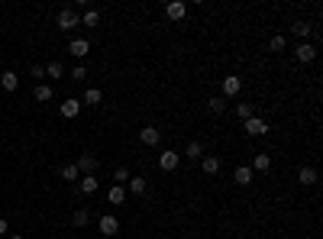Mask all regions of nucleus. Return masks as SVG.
I'll use <instances>...</instances> for the list:
<instances>
[{"mask_svg": "<svg viewBox=\"0 0 323 239\" xmlns=\"http://www.w3.org/2000/svg\"><path fill=\"white\" fill-rule=\"evenodd\" d=\"M74 26H81V16L71 10V6H61V10H58V29L61 32H71Z\"/></svg>", "mask_w": 323, "mask_h": 239, "instance_id": "f257e3e1", "label": "nucleus"}, {"mask_svg": "<svg viewBox=\"0 0 323 239\" xmlns=\"http://www.w3.org/2000/svg\"><path fill=\"white\" fill-rule=\"evenodd\" d=\"M239 91H243V78H236V74H226L223 84H220V97L230 100V97H236Z\"/></svg>", "mask_w": 323, "mask_h": 239, "instance_id": "f03ea898", "label": "nucleus"}, {"mask_svg": "<svg viewBox=\"0 0 323 239\" xmlns=\"http://www.w3.org/2000/svg\"><path fill=\"white\" fill-rule=\"evenodd\" d=\"M178 165H181V155H178L175 149H165V152L159 155V168L162 172H175Z\"/></svg>", "mask_w": 323, "mask_h": 239, "instance_id": "7ed1b4c3", "label": "nucleus"}, {"mask_svg": "<svg viewBox=\"0 0 323 239\" xmlns=\"http://www.w3.org/2000/svg\"><path fill=\"white\" fill-rule=\"evenodd\" d=\"M294 58H298L301 65H307V61H314V58H317V45H314V42H301L298 49H294Z\"/></svg>", "mask_w": 323, "mask_h": 239, "instance_id": "20e7f679", "label": "nucleus"}, {"mask_svg": "<svg viewBox=\"0 0 323 239\" xmlns=\"http://www.w3.org/2000/svg\"><path fill=\"white\" fill-rule=\"evenodd\" d=\"M74 165H78V172H81V175H94V172H97V155L84 152L78 162H74Z\"/></svg>", "mask_w": 323, "mask_h": 239, "instance_id": "39448f33", "label": "nucleus"}, {"mask_svg": "<svg viewBox=\"0 0 323 239\" xmlns=\"http://www.w3.org/2000/svg\"><path fill=\"white\" fill-rule=\"evenodd\" d=\"M139 142L152 149V146H159V142H162V133L155 126H146V129H139Z\"/></svg>", "mask_w": 323, "mask_h": 239, "instance_id": "423d86ee", "label": "nucleus"}, {"mask_svg": "<svg viewBox=\"0 0 323 239\" xmlns=\"http://www.w3.org/2000/svg\"><path fill=\"white\" fill-rule=\"evenodd\" d=\"M97 227H100V233H104V236H116V233H120V220H116L113 214L100 217V223H97Z\"/></svg>", "mask_w": 323, "mask_h": 239, "instance_id": "0eeeda50", "label": "nucleus"}, {"mask_svg": "<svg viewBox=\"0 0 323 239\" xmlns=\"http://www.w3.org/2000/svg\"><path fill=\"white\" fill-rule=\"evenodd\" d=\"M165 16H168V19H175V23H178V19H184V16H188V6H184L181 0H171V3L165 6Z\"/></svg>", "mask_w": 323, "mask_h": 239, "instance_id": "6e6552de", "label": "nucleus"}, {"mask_svg": "<svg viewBox=\"0 0 323 239\" xmlns=\"http://www.w3.org/2000/svg\"><path fill=\"white\" fill-rule=\"evenodd\" d=\"M298 181L304 184V188H314V184H317V168H314V165H301Z\"/></svg>", "mask_w": 323, "mask_h": 239, "instance_id": "1a4fd4ad", "label": "nucleus"}, {"mask_svg": "<svg viewBox=\"0 0 323 239\" xmlns=\"http://www.w3.org/2000/svg\"><path fill=\"white\" fill-rule=\"evenodd\" d=\"M68 52H71L74 58H84L87 52H91V42H87V39H71V42H68Z\"/></svg>", "mask_w": 323, "mask_h": 239, "instance_id": "9d476101", "label": "nucleus"}, {"mask_svg": "<svg viewBox=\"0 0 323 239\" xmlns=\"http://www.w3.org/2000/svg\"><path fill=\"white\" fill-rule=\"evenodd\" d=\"M58 110H61V117H65V120H74V117H78V113H81V100H74V97H68V100H65V104H61V107H58Z\"/></svg>", "mask_w": 323, "mask_h": 239, "instance_id": "9b49d317", "label": "nucleus"}, {"mask_svg": "<svg viewBox=\"0 0 323 239\" xmlns=\"http://www.w3.org/2000/svg\"><path fill=\"white\" fill-rule=\"evenodd\" d=\"M246 133H249V136H265V133H269V126H265V120L249 117V120H246Z\"/></svg>", "mask_w": 323, "mask_h": 239, "instance_id": "f8f14e48", "label": "nucleus"}, {"mask_svg": "<svg viewBox=\"0 0 323 239\" xmlns=\"http://www.w3.org/2000/svg\"><path fill=\"white\" fill-rule=\"evenodd\" d=\"M233 181H236L239 188H246V184H252V168H249V165H239L236 172H233Z\"/></svg>", "mask_w": 323, "mask_h": 239, "instance_id": "ddd939ff", "label": "nucleus"}, {"mask_svg": "<svg viewBox=\"0 0 323 239\" xmlns=\"http://www.w3.org/2000/svg\"><path fill=\"white\" fill-rule=\"evenodd\" d=\"M184 159H194V162H201L204 159V146L197 139H191L188 146H184Z\"/></svg>", "mask_w": 323, "mask_h": 239, "instance_id": "4468645a", "label": "nucleus"}, {"mask_svg": "<svg viewBox=\"0 0 323 239\" xmlns=\"http://www.w3.org/2000/svg\"><path fill=\"white\" fill-rule=\"evenodd\" d=\"M249 168H252V172H269V168H272V155L269 152H259L256 159H252Z\"/></svg>", "mask_w": 323, "mask_h": 239, "instance_id": "2eb2a0df", "label": "nucleus"}, {"mask_svg": "<svg viewBox=\"0 0 323 239\" xmlns=\"http://www.w3.org/2000/svg\"><path fill=\"white\" fill-rule=\"evenodd\" d=\"M201 172L204 175H217L220 172V159H217V155H204V159H201Z\"/></svg>", "mask_w": 323, "mask_h": 239, "instance_id": "dca6fc26", "label": "nucleus"}, {"mask_svg": "<svg viewBox=\"0 0 323 239\" xmlns=\"http://www.w3.org/2000/svg\"><path fill=\"white\" fill-rule=\"evenodd\" d=\"M0 84H3V91H16L19 87V74L16 71H3L0 74Z\"/></svg>", "mask_w": 323, "mask_h": 239, "instance_id": "f3484780", "label": "nucleus"}, {"mask_svg": "<svg viewBox=\"0 0 323 239\" xmlns=\"http://www.w3.org/2000/svg\"><path fill=\"white\" fill-rule=\"evenodd\" d=\"M78 188H81V194H97V175H84Z\"/></svg>", "mask_w": 323, "mask_h": 239, "instance_id": "a211bd4d", "label": "nucleus"}, {"mask_svg": "<svg viewBox=\"0 0 323 239\" xmlns=\"http://www.w3.org/2000/svg\"><path fill=\"white\" fill-rule=\"evenodd\" d=\"M291 32H294V36L301 39V42H304V39H307V36H311V32H314V26H311V23H304V19H298V23L291 26Z\"/></svg>", "mask_w": 323, "mask_h": 239, "instance_id": "6ab92c4d", "label": "nucleus"}, {"mask_svg": "<svg viewBox=\"0 0 323 239\" xmlns=\"http://www.w3.org/2000/svg\"><path fill=\"white\" fill-rule=\"evenodd\" d=\"M126 184H129V191H133V194H139V197L149 191V178H129Z\"/></svg>", "mask_w": 323, "mask_h": 239, "instance_id": "aec40b11", "label": "nucleus"}, {"mask_svg": "<svg viewBox=\"0 0 323 239\" xmlns=\"http://www.w3.org/2000/svg\"><path fill=\"white\" fill-rule=\"evenodd\" d=\"M123 197H126V191H123V188H120V184H113V188H110V191H107V201H110V204H113V207H120V204H123Z\"/></svg>", "mask_w": 323, "mask_h": 239, "instance_id": "412c9836", "label": "nucleus"}, {"mask_svg": "<svg viewBox=\"0 0 323 239\" xmlns=\"http://www.w3.org/2000/svg\"><path fill=\"white\" fill-rule=\"evenodd\" d=\"M32 97H36L39 104H45V100H52V87L49 84H36L32 87Z\"/></svg>", "mask_w": 323, "mask_h": 239, "instance_id": "4be33fe9", "label": "nucleus"}, {"mask_svg": "<svg viewBox=\"0 0 323 239\" xmlns=\"http://www.w3.org/2000/svg\"><path fill=\"white\" fill-rule=\"evenodd\" d=\"M87 220H91V214H87L84 207H78V210H74V214H71V223H74V227H78V230H84V227H87Z\"/></svg>", "mask_w": 323, "mask_h": 239, "instance_id": "5701e85b", "label": "nucleus"}, {"mask_svg": "<svg viewBox=\"0 0 323 239\" xmlns=\"http://www.w3.org/2000/svg\"><path fill=\"white\" fill-rule=\"evenodd\" d=\"M207 107H210V113H214V117H220V113L226 110V100L217 94V97H210V100H207Z\"/></svg>", "mask_w": 323, "mask_h": 239, "instance_id": "b1692460", "label": "nucleus"}, {"mask_svg": "<svg viewBox=\"0 0 323 239\" xmlns=\"http://www.w3.org/2000/svg\"><path fill=\"white\" fill-rule=\"evenodd\" d=\"M100 100H104V94H100V91H97V87H87V91H84V104H91V107H97V104H100Z\"/></svg>", "mask_w": 323, "mask_h": 239, "instance_id": "393cba45", "label": "nucleus"}, {"mask_svg": "<svg viewBox=\"0 0 323 239\" xmlns=\"http://www.w3.org/2000/svg\"><path fill=\"white\" fill-rule=\"evenodd\" d=\"M61 178H65V181H78L81 178L78 165H74V162H71V165H65V168H61Z\"/></svg>", "mask_w": 323, "mask_h": 239, "instance_id": "a878e982", "label": "nucleus"}, {"mask_svg": "<svg viewBox=\"0 0 323 239\" xmlns=\"http://www.w3.org/2000/svg\"><path fill=\"white\" fill-rule=\"evenodd\" d=\"M45 74H49V78H61V74H65V65H61V61H49Z\"/></svg>", "mask_w": 323, "mask_h": 239, "instance_id": "bb28decb", "label": "nucleus"}, {"mask_svg": "<svg viewBox=\"0 0 323 239\" xmlns=\"http://www.w3.org/2000/svg\"><path fill=\"white\" fill-rule=\"evenodd\" d=\"M81 23H84V26H97L100 23V13L97 10H87L84 16H81Z\"/></svg>", "mask_w": 323, "mask_h": 239, "instance_id": "cd10ccee", "label": "nucleus"}, {"mask_svg": "<svg viewBox=\"0 0 323 239\" xmlns=\"http://www.w3.org/2000/svg\"><path fill=\"white\" fill-rule=\"evenodd\" d=\"M129 178H133V175H129V168H116V172H113V181L120 184V188H123V184H126Z\"/></svg>", "mask_w": 323, "mask_h": 239, "instance_id": "c85d7f7f", "label": "nucleus"}, {"mask_svg": "<svg viewBox=\"0 0 323 239\" xmlns=\"http://www.w3.org/2000/svg\"><path fill=\"white\" fill-rule=\"evenodd\" d=\"M269 49H272V52H285V36H281V32H278V36H272Z\"/></svg>", "mask_w": 323, "mask_h": 239, "instance_id": "c756f323", "label": "nucleus"}, {"mask_svg": "<svg viewBox=\"0 0 323 239\" xmlns=\"http://www.w3.org/2000/svg\"><path fill=\"white\" fill-rule=\"evenodd\" d=\"M236 113L243 120H249V117H256V113H252V104H236Z\"/></svg>", "mask_w": 323, "mask_h": 239, "instance_id": "7c9ffc66", "label": "nucleus"}, {"mask_svg": "<svg viewBox=\"0 0 323 239\" xmlns=\"http://www.w3.org/2000/svg\"><path fill=\"white\" fill-rule=\"evenodd\" d=\"M84 78H87V68H81V65H78V68L71 71V81H84Z\"/></svg>", "mask_w": 323, "mask_h": 239, "instance_id": "2f4dec72", "label": "nucleus"}, {"mask_svg": "<svg viewBox=\"0 0 323 239\" xmlns=\"http://www.w3.org/2000/svg\"><path fill=\"white\" fill-rule=\"evenodd\" d=\"M29 74H32V78H42L45 68H42V65H32V68H29Z\"/></svg>", "mask_w": 323, "mask_h": 239, "instance_id": "473e14b6", "label": "nucleus"}, {"mask_svg": "<svg viewBox=\"0 0 323 239\" xmlns=\"http://www.w3.org/2000/svg\"><path fill=\"white\" fill-rule=\"evenodd\" d=\"M6 230H10V223H6L3 217H0V236H6Z\"/></svg>", "mask_w": 323, "mask_h": 239, "instance_id": "72a5a7b5", "label": "nucleus"}, {"mask_svg": "<svg viewBox=\"0 0 323 239\" xmlns=\"http://www.w3.org/2000/svg\"><path fill=\"white\" fill-rule=\"evenodd\" d=\"M6 239H26V236H19V233H13V236H6Z\"/></svg>", "mask_w": 323, "mask_h": 239, "instance_id": "f704fd0d", "label": "nucleus"}]
</instances>
